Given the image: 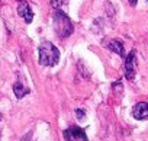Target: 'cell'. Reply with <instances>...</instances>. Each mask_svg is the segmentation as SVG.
<instances>
[{
    "instance_id": "6da1fadb",
    "label": "cell",
    "mask_w": 148,
    "mask_h": 141,
    "mask_svg": "<svg viewBox=\"0 0 148 141\" xmlns=\"http://www.w3.org/2000/svg\"><path fill=\"white\" fill-rule=\"evenodd\" d=\"M39 64L41 65H45V67H54L58 64L60 61V51L58 48L49 42V41H45L39 45Z\"/></svg>"
},
{
    "instance_id": "7a4b0ae2",
    "label": "cell",
    "mask_w": 148,
    "mask_h": 141,
    "mask_svg": "<svg viewBox=\"0 0 148 141\" xmlns=\"http://www.w3.org/2000/svg\"><path fill=\"white\" fill-rule=\"evenodd\" d=\"M52 19H54V29L60 38H67L73 34V31H74L73 22L62 10L57 9L52 15Z\"/></svg>"
},
{
    "instance_id": "3957f363",
    "label": "cell",
    "mask_w": 148,
    "mask_h": 141,
    "mask_svg": "<svg viewBox=\"0 0 148 141\" xmlns=\"http://www.w3.org/2000/svg\"><path fill=\"white\" fill-rule=\"evenodd\" d=\"M136 67H138V63H136V51H135V50H131L129 54L125 57V77H126V80L132 82V80L135 79Z\"/></svg>"
},
{
    "instance_id": "277c9868",
    "label": "cell",
    "mask_w": 148,
    "mask_h": 141,
    "mask_svg": "<svg viewBox=\"0 0 148 141\" xmlns=\"http://www.w3.org/2000/svg\"><path fill=\"white\" fill-rule=\"evenodd\" d=\"M64 138H65V141H89L84 129L80 127H76V125L68 127L64 131Z\"/></svg>"
},
{
    "instance_id": "5b68a950",
    "label": "cell",
    "mask_w": 148,
    "mask_h": 141,
    "mask_svg": "<svg viewBox=\"0 0 148 141\" xmlns=\"http://www.w3.org/2000/svg\"><path fill=\"white\" fill-rule=\"evenodd\" d=\"M132 115L135 119L138 121H142V119H147L148 118V103L147 102H139L134 106L132 109Z\"/></svg>"
},
{
    "instance_id": "8992f818",
    "label": "cell",
    "mask_w": 148,
    "mask_h": 141,
    "mask_svg": "<svg viewBox=\"0 0 148 141\" xmlns=\"http://www.w3.org/2000/svg\"><path fill=\"white\" fill-rule=\"evenodd\" d=\"M18 13H19L21 18L25 19L26 23H31L32 19H34V13H32V10H31V8H29V5H28L26 2H21V3H19V6H18Z\"/></svg>"
},
{
    "instance_id": "52a82bcc",
    "label": "cell",
    "mask_w": 148,
    "mask_h": 141,
    "mask_svg": "<svg viewBox=\"0 0 148 141\" xmlns=\"http://www.w3.org/2000/svg\"><path fill=\"white\" fill-rule=\"evenodd\" d=\"M106 47H108L112 52H115V54H118V55H121V57H125V48H123V44H122L119 39H110Z\"/></svg>"
},
{
    "instance_id": "ba28073f",
    "label": "cell",
    "mask_w": 148,
    "mask_h": 141,
    "mask_svg": "<svg viewBox=\"0 0 148 141\" xmlns=\"http://www.w3.org/2000/svg\"><path fill=\"white\" fill-rule=\"evenodd\" d=\"M13 92H15V96L18 98V99H22V98H25L26 95H29V89L28 87H25L22 83H15L13 85Z\"/></svg>"
},
{
    "instance_id": "9c48e42d",
    "label": "cell",
    "mask_w": 148,
    "mask_h": 141,
    "mask_svg": "<svg viewBox=\"0 0 148 141\" xmlns=\"http://www.w3.org/2000/svg\"><path fill=\"white\" fill-rule=\"evenodd\" d=\"M105 9H106V13H108L110 18H113V15H115V9H113V6H112L110 2H106V3H105Z\"/></svg>"
},
{
    "instance_id": "30bf717a",
    "label": "cell",
    "mask_w": 148,
    "mask_h": 141,
    "mask_svg": "<svg viewBox=\"0 0 148 141\" xmlns=\"http://www.w3.org/2000/svg\"><path fill=\"white\" fill-rule=\"evenodd\" d=\"M65 3V0H51V6L57 10V9H60L62 5Z\"/></svg>"
},
{
    "instance_id": "8fae6325",
    "label": "cell",
    "mask_w": 148,
    "mask_h": 141,
    "mask_svg": "<svg viewBox=\"0 0 148 141\" xmlns=\"http://www.w3.org/2000/svg\"><path fill=\"white\" fill-rule=\"evenodd\" d=\"M76 118L79 121H84L86 119V112L83 109H76Z\"/></svg>"
},
{
    "instance_id": "7c38bea8",
    "label": "cell",
    "mask_w": 148,
    "mask_h": 141,
    "mask_svg": "<svg viewBox=\"0 0 148 141\" xmlns=\"http://www.w3.org/2000/svg\"><path fill=\"white\" fill-rule=\"evenodd\" d=\"M112 87H113V89H116V90H119V92H122V85H121L119 82L113 83V85H112Z\"/></svg>"
},
{
    "instance_id": "4fadbf2b",
    "label": "cell",
    "mask_w": 148,
    "mask_h": 141,
    "mask_svg": "<svg viewBox=\"0 0 148 141\" xmlns=\"http://www.w3.org/2000/svg\"><path fill=\"white\" fill-rule=\"evenodd\" d=\"M128 2H129V5H131V6H136L138 0H128Z\"/></svg>"
},
{
    "instance_id": "5bb4252c",
    "label": "cell",
    "mask_w": 148,
    "mask_h": 141,
    "mask_svg": "<svg viewBox=\"0 0 148 141\" xmlns=\"http://www.w3.org/2000/svg\"><path fill=\"white\" fill-rule=\"evenodd\" d=\"M18 2H19V3H21V2H23V0H18Z\"/></svg>"
},
{
    "instance_id": "9a60e30c",
    "label": "cell",
    "mask_w": 148,
    "mask_h": 141,
    "mask_svg": "<svg viewBox=\"0 0 148 141\" xmlns=\"http://www.w3.org/2000/svg\"><path fill=\"white\" fill-rule=\"evenodd\" d=\"M147 2H148V0H147Z\"/></svg>"
}]
</instances>
